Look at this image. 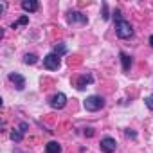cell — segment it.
I'll use <instances>...</instances> for the list:
<instances>
[{"mask_svg": "<svg viewBox=\"0 0 153 153\" xmlns=\"http://www.w3.org/2000/svg\"><path fill=\"white\" fill-rule=\"evenodd\" d=\"M105 106V99L101 97V96H88L87 99H85V108L88 110V112H97V110H101Z\"/></svg>", "mask_w": 153, "mask_h": 153, "instance_id": "1", "label": "cell"}, {"mask_svg": "<svg viewBox=\"0 0 153 153\" xmlns=\"http://www.w3.org/2000/svg\"><path fill=\"white\" fill-rule=\"evenodd\" d=\"M115 33H117V36L119 38H130L131 34H133V27H131V24L130 22H126V20H121V22H117L115 24Z\"/></svg>", "mask_w": 153, "mask_h": 153, "instance_id": "2", "label": "cell"}, {"mask_svg": "<svg viewBox=\"0 0 153 153\" xmlns=\"http://www.w3.org/2000/svg\"><path fill=\"white\" fill-rule=\"evenodd\" d=\"M43 67L49 68V70H58V68H59V56H56L54 52L47 54V56L43 58Z\"/></svg>", "mask_w": 153, "mask_h": 153, "instance_id": "3", "label": "cell"}, {"mask_svg": "<svg viewBox=\"0 0 153 153\" xmlns=\"http://www.w3.org/2000/svg\"><path fill=\"white\" fill-rule=\"evenodd\" d=\"M115 146H117V142H115V139H112V137H105V139L101 140V151H103V153H114V151H115Z\"/></svg>", "mask_w": 153, "mask_h": 153, "instance_id": "4", "label": "cell"}, {"mask_svg": "<svg viewBox=\"0 0 153 153\" xmlns=\"http://www.w3.org/2000/svg\"><path fill=\"white\" fill-rule=\"evenodd\" d=\"M67 105V96L65 94H61V92H58V94H54L52 96V99H51V106L52 108H63Z\"/></svg>", "mask_w": 153, "mask_h": 153, "instance_id": "5", "label": "cell"}, {"mask_svg": "<svg viewBox=\"0 0 153 153\" xmlns=\"http://www.w3.org/2000/svg\"><path fill=\"white\" fill-rule=\"evenodd\" d=\"M9 81L15 83L16 90H24V88H25V79H24V76H20V74H16V72H11V74H9Z\"/></svg>", "mask_w": 153, "mask_h": 153, "instance_id": "6", "label": "cell"}, {"mask_svg": "<svg viewBox=\"0 0 153 153\" xmlns=\"http://www.w3.org/2000/svg\"><path fill=\"white\" fill-rule=\"evenodd\" d=\"M68 22L72 24V22H81V24H87V16L85 15H81L79 11H70L68 13Z\"/></svg>", "mask_w": 153, "mask_h": 153, "instance_id": "7", "label": "cell"}, {"mask_svg": "<svg viewBox=\"0 0 153 153\" xmlns=\"http://www.w3.org/2000/svg\"><path fill=\"white\" fill-rule=\"evenodd\" d=\"M22 9L27 11V13H34L38 9V2H36V0H24V2H22Z\"/></svg>", "mask_w": 153, "mask_h": 153, "instance_id": "8", "label": "cell"}, {"mask_svg": "<svg viewBox=\"0 0 153 153\" xmlns=\"http://www.w3.org/2000/svg\"><path fill=\"white\" fill-rule=\"evenodd\" d=\"M88 83H92V76H81V78L78 79V85H76V87H78L79 90H85Z\"/></svg>", "mask_w": 153, "mask_h": 153, "instance_id": "9", "label": "cell"}, {"mask_svg": "<svg viewBox=\"0 0 153 153\" xmlns=\"http://www.w3.org/2000/svg\"><path fill=\"white\" fill-rule=\"evenodd\" d=\"M45 151H47V153H61V146H59L56 140H51V142L45 146Z\"/></svg>", "mask_w": 153, "mask_h": 153, "instance_id": "10", "label": "cell"}, {"mask_svg": "<svg viewBox=\"0 0 153 153\" xmlns=\"http://www.w3.org/2000/svg\"><path fill=\"white\" fill-rule=\"evenodd\" d=\"M121 61H123V70H124V72H128V70H130V67H131V58H130L128 54L121 52Z\"/></svg>", "mask_w": 153, "mask_h": 153, "instance_id": "11", "label": "cell"}, {"mask_svg": "<svg viewBox=\"0 0 153 153\" xmlns=\"http://www.w3.org/2000/svg\"><path fill=\"white\" fill-rule=\"evenodd\" d=\"M36 61H38V56L36 54H25L24 56V63L25 65H34Z\"/></svg>", "mask_w": 153, "mask_h": 153, "instance_id": "12", "label": "cell"}, {"mask_svg": "<svg viewBox=\"0 0 153 153\" xmlns=\"http://www.w3.org/2000/svg\"><path fill=\"white\" fill-rule=\"evenodd\" d=\"M22 137H24L22 130H13V131H11V139H13L15 142H20V140H22Z\"/></svg>", "mask_w": 153, "mask_h": 153, "instance_id": "13", "label": "cell"}, {"mask_svg": "<svg viewBox=\"0 0 153 153\" xmlns=\"http://www.w3.org/2000/svg\"><path fill=\"white\" fill-rule=\"evenodd\" d=\"M65 52H67V47H65L63 43H58V45L54 47V54H56V56H61V54H65Z\"/></svg>", "mask_w": 153, "mask_h": 153, "instance_id": "14", "label": "cell"}, {"mask_svg": "<svg viewBox=\"0 0 153 153\" xmlns=\"http://www.w3.org/2000/svg\"><path fill=\"white\" fill-rule=\"evenodd\" d=\"M27 22H29V18H27V16H25V15H24V16H22V18H20V20H18V22H15V24H13V29H16V27H18V25H25V24H27Z\"/></svg>", "mask_w": 153, "mask_h": 153, "instance_id": "15", "label": "cell"}, {"mask_svg": "<svg viewBox=\"0 0 153 153\" xmlns=\"http://www.w3.org/2000/svg\"><path fill=\"white\" fill-rule=\"evenodd\" d=\"M146 106H148V108H149V110H153V94H151V96H148V97H146Z\"/></svg>", "mask_w": 153, "mask_h": 153, "instance_id": "16", "label": "cell"}, {"mask_svg": "<svg viewBox=\"0 0 153 153\" xmlns=\"http://www.w3.org/2000/svg\"><path fill=\"white\" fill-rule=\"evenodd\" d=\"M85 135L92 137V135H94V130H92V128H87V130H85Z\"/></svg>", "mask_w": 153, "mask_h": 153, "instance_id": "17", "label": "cell"}, {"mask_svg": "<svg viewBox=\"0 0 153 153\" xmlns=\"http://www.w3.org/2000/svg\"><path fill=\"white\" fill-rule=\"evenodd\" d=\"M149 43H151V47H153V36H151V38H149Z\"/></svg>", "mask_w": 153, "mask_h": 153, "instance_id": "18", "label": "cell"}]
</instances>
